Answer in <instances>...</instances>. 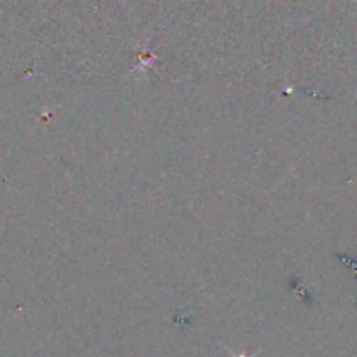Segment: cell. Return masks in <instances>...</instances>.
<instances>
[{
	"label": "cell",
	"instance_id": "6da1fadb",
	"mask_svg": "<svg viewBox=\"0 0 357 357\" xmlns=\"http://www.w3.org/2000/svg\"><path fill=\"white\" fill-rule=\"evenodd\" d=\"M229 352L232 354V357H255V354L248 356V354H237V352H232V351H229Z\"/></svg>",
	"mask_w": 357,
	"mask_h": 357
}]
</instances>
